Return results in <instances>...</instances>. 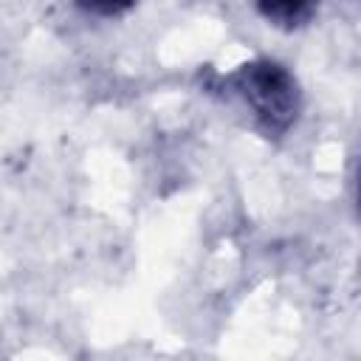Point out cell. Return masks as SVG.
I'll return each mask as SVG.
<instances>
[{"label": "cell", "mask_w": 361, "mask_h": 361, "mask_svg": "<svg viewBox=\"0 0 361 361\" xmlns=\"http://www.w3.org/2000/svg\"><path fill=\"white\" fill-rule=\"evenodd\" d=\"M231 85L268 133H285L296 121L299 87L296 79L279 62L257 59L251 65H243L234 73Z\"/></svg>", "instance_id": "1"}, {"label": "cell", "mask_w": 361, "mask_h": 361, "mask_svg": "<svg viewBox=\"0 0 361 361\" xmlns=\"http://www.w3.org/2000/svg\"><path fill=\"white\" fill-rule=\"evenodd\" d=\"M316 3H319V0H257L259 14H262L268 23L285 25V28L305 23V20L313 14Z\"/></svg>", "instance_id": "2"}, {"label": "cell", "mask_w": 361, "mask_h": 361, "mask_svg": "<svg viewBox=\"0 0 361 361\" xmlns=\"http://www.w3.org/2000/svg\"><path fill=\"white\" fill-rule=\"evenodd\" d=\"M85 11L90 14H99V17H113V14H121L127 11L135 0H76Z\"/></svg>", "instance_id": "3"}, {"label": "cell", "mask_w": 361, "mask_h": 361, "mask_svg": "<svg viewBox=\"0 0 361 361\" xmlns=\"http://www.w3.org/2000/svg\"><path fill=\"white\" fill-rule=\"evenodd\" d=\"M355 206H358V214H361V164H358V172H355Z\"/></svg>", "instance_id": "4"}]
</instances>
